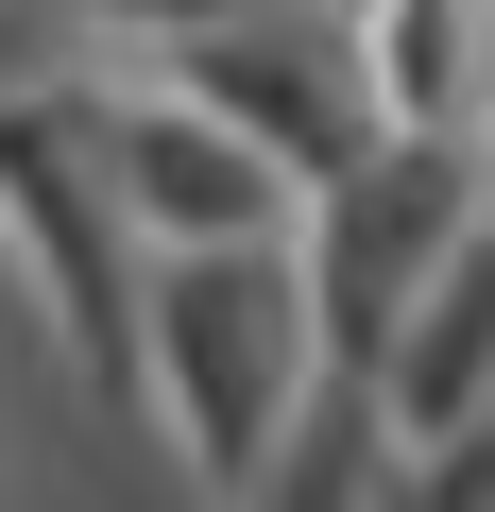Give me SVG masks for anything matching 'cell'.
I'll list each match as a JSON object with an SVG mask.
<instances>
[{"label":"cell","instance_id":"6da1fadb","mask_svg":"<svg viewBox=\"0 0 495 512\" xmlns=\"http://www.w3.org/2000/svg\"><path fill=\"white\" fill-rule=\"evenodd\" d=\"M308 376H325V342H308L291 239H205L137 274V410H171L205 478H257V444L308 410Z\"/></svg>","mask_w":495,"mask_h":512},{"label":"cell","instance_id":"3957f363","mask_svg":"<svg viewBox=\"0 0 495 512\" xmlns=\"http://www.w3.org/2000/svg\"><path fill=\"white\" fill-rule=\"evenodd\" d=\"M376 35H342L359 52V103H376V137H461L478 154V120H495V0H359Z\"/></svg>","mask_w":495,"mask_h":512},{"label":"cell","instance_id":"277c9868","mask_svg":"<svg viewBox=\"0 0 495 512\" xmlns=\"http://www.w3.org/2000/svg\"><path fill=\"white\" fill-rule=\"evenodd\" d=\"M103 35H222V18H257V0H86Z\"/></svg>","mask_w":495,"mask_h":512},{"label":"cell","instance_id":"7a4b0ae2","mask_svg":"<svg viewBox=\"0 0 495 512\" xmlns=\"http://www.w3.org/2000/svg\"><path fill=\"white\" fill-rule=\"evenodd\" d=\"M171 86L222 120V137H257L274 171H291V205L376 137V103H359V52H342V18L325 0H257V18H222V35H188L171 52Z\"/></svg>","mask_w":495,"mask_h":512}]
</instances>
